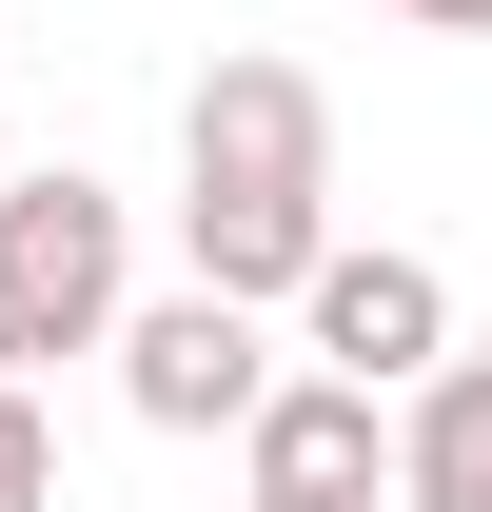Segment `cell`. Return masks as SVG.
I'll return each mask as SVG.
<instances>
[{"mask_svg": "<svg viewBox=\"0 0 492 512\" xmlns=\"http://www.w3.org/2000/svg\"><path fill=\"white\" fill-rule=\"evenodd\" d=\"M138 296V217L99 178H0V375H40V355H99Z\"/></svg>", "mask_w": 492, "mask_h": 512, "instance_id": "cell-1", "label": "cell"}, {"mask_svg": "<svg viewBox=\"0 0 492 512\" xmlns=\"http://www.w3.org/2000/svg\"><path fill=\"white\" fill-rule=\"evenodd\" d=\"M99 355H119V394H138V434H237L256 394H276V335L237 316V296H119V335H99Z\"/></svg>", "mask_w": 492, "mask_h": 512, "instance_id": "cell-2", "label": "cell"}, {"mask_svg": "<svg viewBox=\"0 0 492 512\" xmlns=\"http://www.w3.org/2000/svg\"><path fill=\"white\" fill-rule=\"evenodd\" d=\"M178 197H335V99L296 60H217L178 99Z\"/></svg>", "mask_w": 492, "mask_h": 512, "instance_id": "cell-3", "label": "cell"}, {"mask_svg": "<svg viewBox=\"0 0 492 512\" xmlns=\"http://www.w3.org/2000/svg\"><path fill=\"white\" fill-rule=\"evenodd\" d=\"M296 335H315V375H355V394H414L433 355H453V276H433V256H394V237H335L296 276Z\"/></svg>", "mask_w": 492, "mask_h": 512, "instance_id": "cell-4", "label": "cell"}, {"mask_svg": "<svg viewBox=\"0 0 492 512\" xmlns=\"http://www.w3.org/2000/svg\"><path fill=\"white\" fill-rule=\"evenodd\" d=\"M237 473H256V493H394V394L276 375V394L237 414Z\"/></svg>", "mask_w": 492, "mask_h": 512, "instance_id": "cell-5", "label": "cell"}, {"mask_svg": "<svg viewBox=\"0 0 492 512\" xmlns=\"http://www.w3.org/2000/svg\"><path fill=\"white\" fill-rule=\"evenodd\" d=\"M178 256H197V296L296 316V276L335 256V197H178Z\"/></svg>", "mask_w": 492, "mask_h": 512, "instance_id": "cell-6", "label": "cell"}, {"mask_svg": "<svg viewBox=\"0 0 492 512\" xmlns=\"http://www.w3.org/2000/svg\"><path fill=\"white\" fill-rule=\"evenodd\" d=\"M394 512H492V355H433L394 394Z\"/></svg>", "mask_w": 492, "mask_h": 512, "instance_id": "cell-7", "label": "cell"}, {"mask_svg": "<svg viewBox=\"0 0 492 512\" xmlns=\"http://www.w3.org/2000/svg\"><path fill=\"white\" fill-rule=\"evenodd\" d=\"M0 512H60V414H40V375H0Z\"/></svg>", "mask_w": 492, "mask_h": 512, "instance_id": "cell-8", "label": "cell"}, {"mask_svg": "<svg viewBox=\"0 0 492 512\" xmlns=\"http://www.w3.org/2000/svg\"><path fill=\"white\" fill-rule=\"evenodd\" d=\"M374 20H414V40H492V0H374Z\"/></svg>", "mask_w": 492, "mask_h": 512, "instance_id": "cell-9", "label": "cell"}, {"mask_svg": "<svg viewBox=\"0 0 492 512\" xmlns=\"http://www.w3.org/2000/svg\"><path fill=\"white\" fill-rule=\"evenodd\" d=\"M256 512H374V493H256Z\"/></svg>", "mask_w": 492, "mask_h": 512, "instance_id": "cell-10", "label": "cell"}]
</instances>
